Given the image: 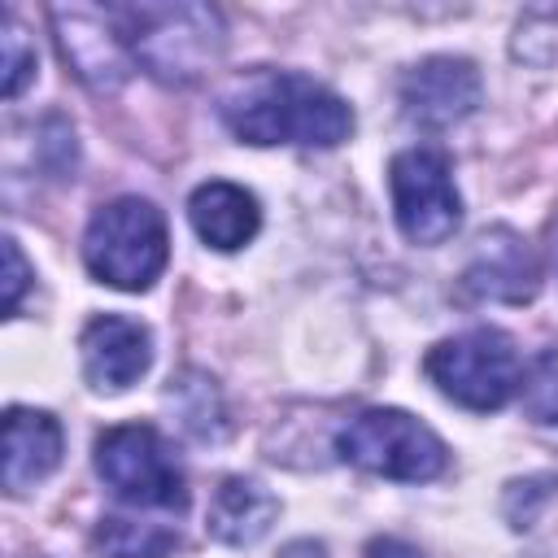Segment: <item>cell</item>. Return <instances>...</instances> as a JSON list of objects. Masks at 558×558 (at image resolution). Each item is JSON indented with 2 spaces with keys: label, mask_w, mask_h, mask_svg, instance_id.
Returning a JSON list of instances; mask_svg holds the SVG:
<instances>
[{
  "label": "cell",
  "mask_w": 558,
  "mask_h": 558,
  "mask_svg": "<svg viewBox=\"0 0 558 558\" xmlns=\"http://www.w3.org/2000/svg\"><path fill=\"white\" fill-rule=\"evenodd\" d=\"M279 514V501L257 484V480H244V475H227L214 497H209V510H205V527L214 541L222 545H253L270 532Z\"/></svg>",
  "instance_id": "14"
},
{
  "label": "cell",
  "mask_w": 558,
  "mask_h": 558,
  "mask_svg": "<svg viewBox=\"0 0 558 558\" xmlns=\"http://www.w3.org/2000/svg\"><path fill=\"white\" fill-rule=\"evenodd\" d=\"M371 558H418V554L405 549V545H397V541H375L371 545Z\"/></svg>",
  "instance_id": "19"
},
{
  "label": "cell",
  "mask_w": 558,
  "mask_h": 558,
  "mask_svg": "<svg viewBox=\"0 0 558 558\" xmlns=\"http://www.w3.org/2000/svg\"><path fill=\"white\" fill-rule=\"evenodd\" d=\"M78 353H83V375H87L92 388L122 392V388H131L148 371V362H153V331L140 318L100 314V318H92L83 327Z\"/></svg>",
  "instance_id": "9"
},
{
  "label": "cell",
  "mask_w": 558,
  "mask_h": 558,
  "mask_svg": "<svg viewBox=\"0 0 558 558\" xmlns=\"http://www.w3.org/2000/svg\"><path fill=\"white\" fill-rule=\"evenodd\" d=\"M0 44H4V96L13 100V96L22 92V83L35 74V48L26 44V31L13 22V13H4V35H0Z\"/></svg>",
  "instance_id": "17"
},
{
  "label": "cell",
  "mask_w": 558,
  "mask_h": 558,
  "mask_svg": "<svg viewBox=\"0 0 558 558\" xmlns=\"http://www.w3.org/2000/svg\"><path fill=\"white\" fill-rule=\"evenodd\" d=\"M388 192L397 227L410 244H445L462 222V196L453 187L449 161L436 148H405L388 166Z\"/></svg>",
  "instance_id": "7"
},
{
  "label": "cell",
  "mask_w": 558,
  "mask_h": 558,
  "mask_svg": "<svg viewBox=\"0 0 558 558\" xmlns=\"http://www.w3.org/2000/svg\"><path fill=\"white\" fill-rule=\"evenodd\" d=\"M519 397L532 423H545V427L558 423V349H545L532 357V366L519 379Z\"/></svg>",
  "instance_id": "16"
},
{
  "label": "cell",
  "mask_w": 558,
  "mask_h": 558,
  "mask_svg": "<svg viewBox=\"0 0 558 558\" xmlns=\"http://www.w3.org/2000/svg\"><path fill=\"white\" fill-rule=\"evenodd\" d=\"M96 545L109 558H166L179 545V532L166 523L131 519V514H105L96 527Z\"/></svg>",
  "instance_id": "15"
},
{
  "label": "cell",
  "mask_w": 558,
  "mask_h": 558,
  "mask_svg": "<svg viewBox=\"0 0 558 558\" xmlns=\"http://www.w3.org/2000/svg\"><path fill=\"white\" fill-rule=\"evenodd\" d=\"M96 471L126 501L144 510L179 514L187 506V480L170 440L148 423H122L96 436Z\"/></svg>",
  "instance_id": "5"
},
{
  "label": "cell",
  "mask_w": 558,
  "mask_h": 558,
  "mask_svg": "<svg viewBox=\"0 0 558 558\" xmlns=\"http://www.w3.org/2000/svg\"><path fill=\"white\" fill-rule=\"evenodd\" d=\"M170 257L166 218L144 196H118L100 205L83 235V262L87 270L122 292H144Z\"/></svg>",
  "instance_id": "3"
},
{
  "label": "cell",
  "mask_w": 558,
  "mask_h": 558,
  "mask_svg": "<svg viewBox=\"0 0 558 558\" xmlns=\"http://www.w3.org/2000/svg\"><path fill=\"white\" fill-rule=\"evenodd\" d=\"M480 70L466 57H427L401 78L405 118L418 126H449L480 105Z\"/></svg>",
  "instance_id": "10"
},
{
  "label": "cell",
  "mask_w": 558,
  "mask_h": 558,
  "mask_svg": "<svg viewBox=\"0 0 558 558\" xmlns=\"http://www.w3.org/2000/svg\"><path fill=\"white\" fill-rule=\"evenodd\" d=\"M52 26H57V44L65 65L92 87V92H118L131 74V48L118 35L109 13L96 9H52Z\"/></svg>",
  "instance_id": "8"
},
{
  "label": "cell",
  "mask_w": 558,
  "mask_h": 558,
  "mask_svg": "<svg viewBox=\"0 0 558 558\" xmlns=\"http://www.w3.org/2000/svg\"><path fill=\"white\" fill-rule=\"evenodd\" d=\"M218 113L244 144L336 148L353 131V109L296 70H248L231 78L218 96Z\"/></svg>",
  "instance_id": "1"
},
{
  "label": "cell",
  "mask_w": 558,
  "mask_h": 558,
  "mask_svg": "<svg viewBox=\"0 0 558 558\" xmlns=\"http://www.w3.org/2000/svg\"><path fill=\"white\" fill-rule=\"evenodd\" d=\"M131 57L166 78L192 83L222 57V17L209 4H113L105 9Z\"/></svg>",
  "instance_id": "2"
},
{
  "label": "cell",
  "mask_w": 558,
  "mask_h": 558,
  "mask_svg": "<svg viewBox=\"0 0 558 558\" xmlns=\"http://www.w3.org/2000/svg\"><path fill=\"white\" fill-rule=\"evenodd\" d=\"M462 288L480 301H510V305H523L532 301L536 292V262H532V248L519 231L510 227H493L480 235L475 244V257L462 275Z\"/></svg>",
  "instance_id": "11"
},
{
  "label": "cell",
  "mask_w": 558,
  "mask_h": 558,
  "mask_svg": "<svg viewBox=\"0 0 558 558\" xmlns=\"http://www.w3.org/2000/svg\"><path fill=\"white\" fill-rule=\"evenodd\" d=\"M187 218H192V231L218 253L244 248L262 227V209H257L253 192H244L240 183H227V179L201 183L187 201Z\"/></svg>",
  "instance_id": "13"
},
{
  "label": "cell",
  "mask_w": 558,
  "mask_h": 558,
  "mask_svg": "<svg viewBox=\"0 0 558 558\" xmlns=\"http://www.w3.org/2000/svg\"><path fill=\"white\" fill-rule=\"evenodd\" d=\"M423 371L449 401L480 410V414L501 410L519 392V379H523L519 349L497 327H471V331H458L432 344L423 357Z\"/></svg>",
  "instance_id": "4"
},
{
  "label": "cell",
  "mask_w": 558,
  "mask_h": 558,
  "mask_svg": "<svg viewBox=\"0 0 558 558\" xmlns=\"http://www.w3.org/2000/svg\"><path fill=\"white\" fill-rule=\"evenodd\" d=\"M4 262H9V279H4V310L13 314V310H17V301H22V288H26V262H22L17 240H4Z\"/></svg>",
  "instance_id": "18"
},
{
  "label": "cell",
  "mask_w": 558,
  "mask_h": 558,
  "mask_svg": "<svg viewBox=\"0 0 558 558\" xmlns=\"http://www.w3.org/2000/svg\"><path fill=\"white\" fill-rule=\"evenodd\" d=\"M61 423L48 410L13 405L4 414V488L26 493L61 462Z\"/></svg>",
  "instance_id": "12"
},
{
  "label": "cell",
  "mask_w": 558,
  "mask_h": 558,
  "mask_svg": "<svg viewBox=\"0 0 558 558\" xmlns=\"http://www.w3.org/2000/svg\"><path fill=\"white\" fill-rule=\"evenodd\" d=\"M336 449L344 462L371 475H384V480H401V484H423L445 471L440 436L414 414L388 410V405L362 410L357 418H349L336 436Z\"/></svg>",
  "instance_id": "6"
}]
</instances>
